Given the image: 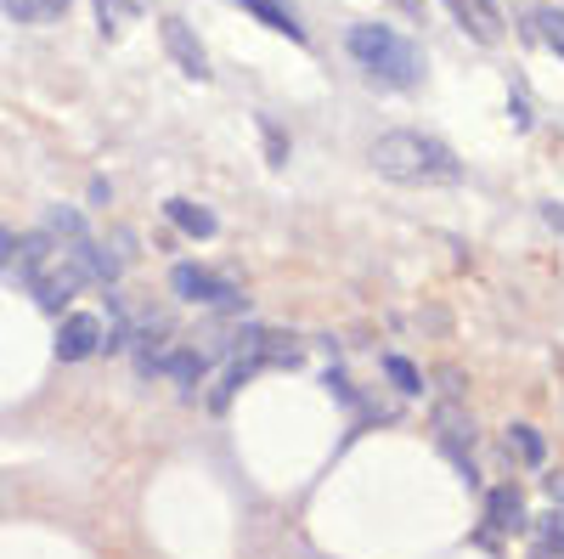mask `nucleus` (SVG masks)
I'll use <instances>...</instances> for the list:
<instances>
[{
	"mask_svg": "<svg viewBox=\"0 0 564 559\" xmlns=\"http://www.w3.org/2000/svg\"><path fill=\"white\" fill-rule=\"evenodd\" d=\"M372 170L384 181H406V186H441V181H457L463 164L452 148H441L435 136L423 130H384L372 142Z\"/></svg>",
	"mask_w": 564,
	"mask_h": 559,
	"instance_id": "1",
	"label": "nucleus"
},
{
	"mask_svg": "<svg viewBox=\"0 0 564 559\" xmlns=\"http://www.w3.org/2000/svg\"><path fill=\"white\" fill-rule=\"evenodd\" d=\"M345 52H350L367 74H379V79H390V85H417V79H423L417 45L401 40L390 23H350V29H345Z\"/></svg>",
	"mask_w": 564,
	"mask_h": 559,
	"instance_id": "2",
	"label": "nucleus"
},
{
	"mask_svg": "<svg viewBox=\"0 0 564 559\" xmlns=\"http://www.w3.org/2000/svg\"><path fill=\"white\" fill-rule=\"evenodd\" d=\"M102 345H108V334H102L97 311H68L63 316V329H57V356L63 362H90Z\"/></svg>",
	"mask_w": 564,
	"mask_h": 559,
	"instance_id": "3",
	"label": "nucleus"
},
{
	"mask_svg": "<svg viewBox=\"0 0 564 559\" xmlns=\"http://www.w3.org/2000/svg\"><path fill=\"white\" fill-rule=\"evenodd\" d=\"M170 283H175L181 300H204V305H231V311H243V294H238V289H226L220 277H209V271L193 266V260H181V266L170 271Z\"/></svg>",
	"mask_w": 564,
	"mask_h": 559,
	"instance_id": "4",
	"label": "nucleus"
},
{
	"mask_svg": "<svg viewBox=\"0 0 564 559\" xmlns=\"http://www.w3.org/2000/svg\"><path fill=\"white\" fill-rule=\"evenodd\" d=\"M452 23L475 40V45H502V12L497 0H446Z\"/></svg>",
	"mask_w": 564,
	"mask_h": 559,
	"instance_id": "5",
	"label": "nucleus"
},
{
	"mask_svg": "<svg viewBox=\"0 0 564 559\" xmlns=\"http://www.w3.org/2000/svg\"><path fill=\"white\" fill-rule=\"evenodd\" d=\"M164 45H170V57L193 74V79H209V57H204V45H198V34L186 29L181 18H164Z\"/></svg>",
	"mask_w": 564,
	"mask_h": 559,
	"instance_id": "6",
	"label": "nucleus"
},
{
	"mask_svg": "<svg viewBox=\"0 0 564 559\" xmlns=\"http://www.w3.org/2000/svg\"><path fill=\"white\" fill-rule=\"evenodd\" d=\"M164 215L186 232V238H215V215H209L204 204H193V198H170Z\"/></svg>",
	"mask_w": 564,
	"mask_h": 559,
	"instance_id": "7",
	"label": "nucleus"
},
{
	"mask_svg": "<svg viewBox=\"0 0 564 559\" xmlns=\"http://www.w3.org/2000/svg\"><path fill=\"white\" fill-rule=\"evenodd\" d=\"M508 452L525 463V470H542V458H547V441H542V430H531V424H508Z\"/></svg>",
	"mask_w": 564,
	"mask_h": 559,
	"instance_id": "8",
	"label": "nucleus"
},
{
	"mask_svg": "<svg viewBox=\"0 0 564 559\" xmlns=\"http://www.w3.org/2000/svg\"><path fill=\"white\" fill-rule=\"evenodd\" d=\"M68 7L74 0H7V18L12 23H57V18H68Z\"/></svg>",
	"mask_w": 564,
	"mask_h": 559,
	"instance_id": "9",
	"label": "nucleus"
},
{
	"mask_svg": "<svg viewBox=\"0 0 564 559\" xmlns=\"http://www.w3.org/2000/svg\"><path fill=\"white\" fill-rule=\"evenodd\" d=\"M491 526L497 531H520L525 526V497L513 492V486H497L491 492Z\"/></svg>",
	"mask_w": 564,
	"mask_h": 559,
	"instance_id": "10",
	"label": "nucleus"
},
{
	"mask_svg": "<svg viewBox=\"0 0 564 559\" xmlns=\"http://www.w3.org/2000/svg\"><path fill=\"white\" fill-rule=\"evenodd\" d=\"M238 7H243V12H254L260 23H271V29H282V34H289V40H305V29H300V18H294L289 7H282V0H238Z\"/></svg>",
	"mask_w": 564,
	"mask_h": 559,
	"instance_id": "11",
	"label": "nucleus"
},
{
	"mask_svg": "<svg viewBox=\"0 0 564 559\" xmlns=\"http://www.w3.org/2000/svg\"><path fill=\"white\" fill-rule=\"evenodd\" d=\"M159 367L170 373L175 385H198V379H204V356H198V351H186V345H181V351H175V345L159 351Z\"/></svg>",
	"mask_w": 564,
	"mask_h": 559,
	"instance_id": "12",
	"label": "nucleus"
},
{
	"mask_svg": "<svg viewBox=\"0 0 564 559\" xmlns=\"http://www.w3.org/2000/svg\"><path fill=\"white\" fill-rule=\"evenodd\" d=\"M74 283H79L74 271H68V277H34V300H40L45 311H57V305L74 294Z\"/></svg>",
	"mask_w": 564,
	"mask_h": 559,
	"instance_id": "13",
	"label": "nucleus"
},
{
	"mask_svg": "<svg viewBox=\"0 0 564 559\" xmlns=\"http://www.w3.org/2000/svg\"><path fill=\"white\" fill-rule=\"evenodd\" d=\"M531 29H536V34L553 45V52L564 57V12H558V7H542V12L531 18Z\"/></svg>",
	"mask_w": 564,
	"mask_h": 559,
	"instance_id": "14",
	"label": "nucleus"
},
{
	"mask_svg": "<svg viewBox=\"0 0 564 559\" xmlns=\"http://www.w3.org/2000/svg\"><path fill=\"white\" fill-rule=\"evenodd\" d=\"M536 537H542V553H553V559H564V508H558V515H542V526H536Z\"/></svg>",
	"mask_w": 564,
	"mask_h": 559,
	"instance_id": "15",
	"label": "nucleus"
},
{
	"mask_svg": "<svg viewBox=\"0 0 564 559\" xmlns=\"http://www.w3.org/2000/svg\"><path fill=\"white\" fill-rule=\"evenodd\" d=\"M384 373H390V379H395V385H401L406 396H417V390H423V379H417V367H412L406 356H384Z\"/></svg>",
	"mask_w": 564,
	"mask_h": 559,
	"instance_id": "16",
	"label": "nucleus"
},
{
	"mask_svg": "<svg viewBox=\"0 0 564 559\" xmlns=\"http://www.w3.org/2000/svg\"><path fill=\"white\" fill-rule=\"evenodd\" d=\"M45 221H52V232H57V238H79V232H85L74 209H52V215H45Z\"/></svg>",
	"mask_w": 564,
	"mask_h": 559,
	"instance_id": "17",
	"label": "nucleus"
},
{
	"mask_svg": "<svg viewBox=\"0 0 564 559\" xmlns=\"http://www.w3.org/2000/svg\"><path fill=\"white\" fill-rule=\"evenodd\" d=\"M542 497H553V508H564V470H547L542 475Z\"/></svg>",
	"mask_w": 564,
	"mask_h": 559,
	"instance_id": "18",
	"label": "nucleus"
},
{
	"mask_svg": "<svg viewBox=\"0 0 564 559\" xmlns=\"http://www.w3.org/2000/svg\"><path fill=\"white\" fill-rule=\"evenodd\" d=\"M18 260V238H12V232H0V271H7Z\"/></svg>",
	"mask_w": 564,
	"mask_h": 559,
	"instance_id": "19",
	"label": "nucleus"
},
{
	"mask_svg": "<svg viewBox=\"0 0 564 559\" xmlns=\"http://www.w3.org/2000/svg\"><path fill=\"white\" fill-rule=\"evenodd\" d=\"M542 221L558 232V238H564V204H542Z\"/></svg>",
	"mask_w": 564,
	"mask_h": 559,
	"instance_id": "20",
	"label": "nucleus"
},
{
	"mask_svg": "<svg viewBox=\"0 0 564 559\" xmlns=\"http://www.w3.org/2000/svg\"><path fill=\"white\" fill-rule=\"evenodd\" d=\"M536 559H547V553H536Z\"/></svg>",
	"mask_w": 564,
	"mask_h": 559,
	"instance_id": "21",
	"label": "nucleus"
}]
</instances>
